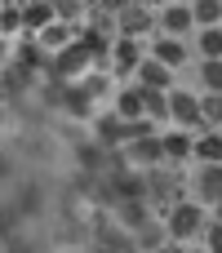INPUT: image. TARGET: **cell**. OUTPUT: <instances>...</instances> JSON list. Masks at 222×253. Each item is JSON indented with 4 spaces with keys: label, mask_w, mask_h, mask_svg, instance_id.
I'll return each instance as SVG.
<instances>
[{
    "label": "cell",
    "mask_w": 222,
    "mask_h": 253,
    "mask_svg": "<svg viewBox=\"0 0 222 253\" xmlns=\"http://www.w3.org/2000/svg\"><path fill=\"white\" fill-rule=\"evenodd\" d=\"M93 138H98L102 147H125V120H120L116 111L93 116Z\"/></svg>",
    "instance_id": "5bb4252c"
},
{
    "label": "cell",
    "mask_w": 222,
    "mask_h": 253,
    "mask_svg": "<svg viewBox=\"0 0 222 253\" xmlns=\"http://www.w3.org/2000/svg\"><path fill=\"white\" fill-rule=\"evenodd\" d=\"M187 200H196L200 209H214L222 200V165H196V173H191V196Z\"/></svg>",
    "instance_id": "8992f818"
},
{
    "label": "cell",
    "mask_w": 222,
    "mask_h": 253,
    "mask_svg": "<svg viewBox=\"0 0 222 253\" xmlns=\"http://www.w3.org/2000/svg\"><path fill=\"white\" fill-rule=\"evenodd\" d=\"M142 58H147V49H142L138 40H120V36H111V44H107V71H111L116 80L133 76Z\"/></svg>",
    "instance_id": "5b68a950"
},
{
    "label": "cell",
    "mask_w": 222,
    "mask_h": 253,
    "mask_svg": "<svg viewBox=\"0 0 222 253\" xmlns=\"http://www.w3.org/2000/svg\"><path fill=\"white\" fill-rule=\"evenodd\" d=\"M165 125L182 133H200V98L191 89H169L165 93Z\"/></svg>",
    "instance_id": "3957f363"
},
{
    "label": "cell",
    "mask_w": 222,
    "mask_h": 253,
    "mask_svg": "<svg viewBox=\"0 0 222 253\" xmlns=\"http://www.w3.org/2000/svg\"><path fill=\"white\" fill-rule=\"evenodd\" d=\"M111 111H116L125 125H133V120H147V116H142V98H138V89H133V84L116 89V98H111Z\"/></svg>",
    "instance_id": "9a60e30c"
},
{
    "label": "cell",
    "mask_w": 222,
    "mask_h": 253,
    "mask_svg": "<svg viewBox=\"0 0 222 253\" xmlns=\"http://www.w3.org/2000/svg\"><path fill=\"white\" fill-rule=\"evenodd\" d=\"M89 62H93V58H89V53H85V49H80V44L71 40L67 49H58V53H49V67H44V71H49V76H53L58 84H76V80H85V71H89Z\"/></svg>",
    "instance_id": "277c9868"
},
{
    "label": "cell",
    "mask_w": 222,
    "mask_h": 253,
    "mask_svg": "<svg viewBox=\"0 0 222 253\" xmlns=\"http://www.w3.org/2000/svg\"><path fill=\"white\" fill-rule=\"evenodd\" d=\"M200 129L222 133V93H200Z\"/></svg>",
    "instance_id": "ffe728a7"
},
{
    "label": "cell",
    "mask_w": 222,
    "mask_h": 253,
    "mask_svg": "<svg viewBox=\"0 0 222 253\" xmlns=\"http://www.w3.org/2000/svg\"><path fill=\"white\" fill-rule=\"evenodd\" d=\"M120 151H125V165H129L133 173H156V169L165 165V156H160V133H156V138H138V142H125Z\"/></svg>",
    "instance_id": "52a82bcc"
},
{
    "label": "cell",
    "mask_w": 222,
    "mask_h": 253,
    "mask_svg": "<svg viewBox=\"0 0 222 253\" xmlns=\"http://www.w3.org/2000/svg\"><path fill=\"white\" fill-rule=\"evenodd\" d=\"M191 27L196 31L222 27V0H191Z\"/></svg>",
    "instance_id": "2e32d148"
},
{
    "label": "cell",
    "mask_w": 222,
    "mask_h": 253,
    "mask_svg": "<svg viewBox=\"0 0 222 253\" xmlns=\"http://www.w3.org/2000/svg\"><path fill=\"white\" fill-rule=\"evenodd\" d=\"M160 156H165V165H187L191 160V133L160 129Z\"/></svg>",
    "instance_id": "7c38bea8"
},
{
    "label": "cell",
    "mask_w": 222,
    "mask_h": 253,
    "mask_svg": "<svg viewBox=\"0 0 222 253\" xmlns=\"http://www.w3.org/2000/svg\"><path fill=\"white\" fill-rule=\"evenodd\" d=\"M182 253H205V249H200V245H196V249H182Z\"/></svg>",
    "instance_id": "4316f807"
},
{
    "label": "cell",
    "mask_w": 222,
    "mask_h": 253,
    "mask_svg": "<svg viewBox=\"0 0 222 253\" xmlns=\"http://www.w3.org/2000/svg\"><path fill=\"white\" fill-rule=\"evenodd\" d=\"M200 249H205V253H222V227H218V222H205V231H200Z\"/></svg>",
    "instance_id": "603a6c76"
},
{
    "label": "cell",
    "mask_w": 222,
    "mask_h": 253,
    "mask_svg": "<svg viewBox=\"0 0 222 253\" xmlns=\"http://www.w3.org/2000/svg\"><path fill=\"white\" fill-rule=\"evenodd\" d=\"M165 213V236H169V245H191V240H200V231H205V209L196 205V200H174L169 209H160Z\"/></svg>",
    "instance_id": "6da1fadb"
},
{
    "label": "cell",
    "mask_w": 222,
    "mask_h": 253,
    "mask_svg": "<svg viewBox=\"0 0 222 253\" xmlns=\"http://www.w3.org/2000/svg\"><path fill=\"white\" fill-rule=\"evenodd\" d=\"M133 84H138V89H156V93H169V89H174V71H165L160 62L142 58L138 71H133Z\"/></svg>",
    "instance_id": "8fae6325"
},
{
    "label": "cell",
    "mask_w": 222,
    "mask_h": 253,
    "mask_svg": "<svg viewBox=\"0 0 222 253\" xmlns=\"http://www.w3.org/2000/svg\"><path fill=\"white\" fill-rule=\"evenodd\" d=\"M214 222H218V227H222V200H218V205H214Z\"/></svg>",
    "instance_id": "484cf974"
},
{
    "label": "cell",
    "mask_w": 222,
    "mask_h": 253,
    "mask_svg": "<svg viewBox=\"0 0 222 253\" xmlns=\"http://www.w3.org/2000/svg\"><path fill=\"white\" fill-rule=\"evenodd\" d=\"M111 31L120 36V40H151L156 36V9L151 4H120V9H111Z\"/></svg>",
    "instance_id": "7a4b0ae2"
},
{
    "label": "cell",
    "mask_w": 222,
    "mask_h": 253,
    "mask_svg": "<svg viewBox=\"0 0 222 253\" xmlns=\"http://www.w3.org/2000/svg\"><path fill=\"white\" fill-rule=\"evenodd\" d=\"M53 22V0H36V4H22V36L18 40H36L44 27Z\"/></svg>",
    "instance_id": "30bf717a"
},
{
    "label": "cell",
    "mask_w": 222,
    "mask_h": 253,
    "mask_svg": "<svg viewBox=\"0 0 222 253\" xmlns=\"http://www.w3.org/2000/svg\"><path fill=\"white\" fill-rule=\"evenodd\" d=\"M191 160L196 165H222V133H214V129L191 133Z\"/></svg>",
    "instance_id": "4fadbf2b"
},
{
    "label": "cell",
    "mask_w": 222,
    "mask_h": 253,
    "mask_svg": "<svg viewBox=\"0 0 222 253\" xmlns=\"http://www.w3.org/2000/svg\"><path fill=\"white\" fill-rule=\"evenodd\" d=\"M147 58H151V62H160L165 71H178V67H187L191 49H187V40H169V36H151V44H147Z\"/></svg>",
    "instance_id": "9c48e42d"
},
{
    "label": "cell",
    "mask_w": 222,
    "mask_h": 253,
    "mask_svg": "<svg viewBox=\"0 0 222 253\" xmlns=\"http://www.w3.org/2000/svg\"><path fill=\"white\" fill-rule=\"evenodd\" d=\"M13 58H18V71H44V67H49V53H44L36 40H18Z\"/></svg>",
    "instance_id": "e0dca14e"
},
{
    "label": "cell",
    "mask_w": 222,
    "mask_h": 253,
    "mask_svg": "<svg viewBox=\"0 0 222 253\" xmlns=\"http://www.w3.org/2000/svg\"><path fill=\"white\" fill-rule=\"evenodd\" d=\"M191 36H196V53H200V62H222V27L191 31Z\"/></svg>",
    "instance_id": "ac0fdd59"
},
{
    "label": "cell",
    "mask_w": 222,
    "mask_h": 253,
    "mask_svg": "<svg viewBox=\"0 0 222 253\" xmlns=\"http://www.w3.org/2000/svg\"><path fill=\"white\" fill-rule=\"evenodd\" d=\"M13 36H22V4L0 0V40H13Z\"/></svg>",
    "instance_id": "d6986e66"
},
{
    "label": "cell",
    "mask_w": 222,
    "mask_h": 253,
    "mask_svg": "<svg viewBox=\"0 0 222 253\" xmlns=\"http://www.w3.org/2000/svg\"><path fill=\"white\" fill-rule=\"evenodd\" d=\"M151 253H182V245H169V240H165L160 249H151Z\"/></svg>",
    "instance_id": "d4e9b609"
},
{
    "label": "cell",
    "mask_w": 222,
    "mask_h": 253,
    "mask_svg": "<svg viewBox=\"0 0 222 253\" xmlns=\"http://www.w3.org/2000/svg\"><path fill=\"white\" fill-rule=\"evenodd\" d=\"M196 27H191V4H160L156 9V36H169V40H187Z\"/></svg>",
    "instance_id": "ba28073f"
},
{
    "label": "cell",
    "mask_w": 222,
    "mask_h": 253,
    "mask_svg": "<svg viewBox=\"0 0 222 253\" xmlns=\"http://www.w3.org/2000/svg\"><path fill=\"white\" fill-rule=\"evenodd\" d=\"M200 84L205 93H222V62H200Z\"/></svg>",
    "instance_id": "7402d4cb"
},
{
    "label": "cell",
    "mask_w": 222,
    "mask_h": 253,
    "mask_svg": "<svg viewBox=\"0 0 222 253\" xmlns=\"http://www.w3.org/2000/svg\"><path fill=\"white\" fill-rule=\"evenodd\" d=\"M9 58H13V44H9V40H0V71L9 67Z\"/></svg>",
    "instance_id": "cb8c5ba5"
},
{
    "label": "cell",
    "mask_w": 222,
    "mask_h": 253,
    "mask_svg": "<svg viewBox=\"0 0 222 253\" xmlns=\"http://www.w3.org/2000/svg\"><path fill=\"white\" fill-rule=\"evenodd\" d=\"M120 222H125L129 231H147V227H151V218H147V205H142V200H129V205H120Z\"/></svg>",
    "instance_id": "44dd1931"
}]
</instances>
